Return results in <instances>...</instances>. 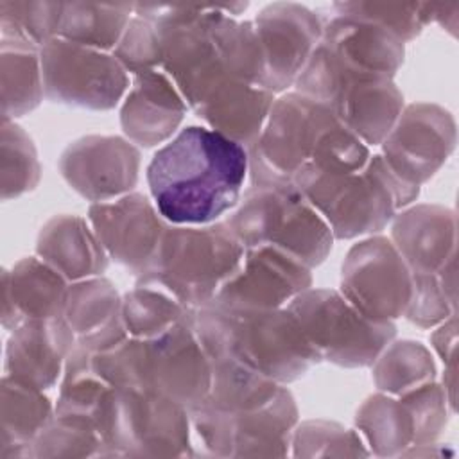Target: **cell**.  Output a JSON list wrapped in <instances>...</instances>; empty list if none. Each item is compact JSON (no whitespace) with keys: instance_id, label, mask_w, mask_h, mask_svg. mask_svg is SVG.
<instances>
[{"instance_id":"9a60e30c","label":"cell","mask_w":459,"mask_h":459,"mask_svg":"<svg viewBox=\"0 0 459 459\" xmlns=\"http://www.w3.org/2000/svg\"><path fill=\"white\" fill-rule=\"evenodd\" d=\"M140 167V147L113 134L81 136L68 143L57 160L66 185L91 204L134 192Z\"/></svg>"},{"instance_id":"4fadbf2b","label":"cell","mask_w":459,"mask_h":459,"mask_svg":"<svg viewBox=\"0 0 459 459\" xmlns=\"http://www.w3.org/2000/svg\"><path fill=\"white\" fill-rule=\"evenodd\" d=\"M339 292L362 316L380 323L396 321L409 305L412 274L391 238L369 235L348 249Z\"/></svg>"},{"instance_id":"9c48e42d","label":"cell","mask_w":459,"mask_h":459,"mask_svg":"<svg viewBox=\"0 0 459 459\" xmlns=\"http://www.w3.org/2000/svg\"><path fill=\"white\" fill-rule=\"evenodd\" d=\"M95 427L104 457L195 455L188 409L147 387H115Z\"/></svg>"},{"instance_id":"d4e9b609","label":"cell","mask_w":459,"mask_h":459,"mask_svg":"<svg viewBox=\"0 0 459 459\" xmlns=\"http://www.w3.org/2000/svg\"><path fill=\"white\" fill-rule=\"evenodd\" d=\"M36 256L54 267L70 283L102 276L109 256L88 219L61 213L48 219L36 240Z\"/></svg>"},{"instance_id":"52a82bcc","label":"cell","mask_w":459,"mask_h":459,"mask_svg":"<svg viewBox=\"0 0 459 459\" xmlns=\"http://www.w3.org/2000/svg\"><path fill=\"white\" fill-rule=\"evenodd\" d=\"M292 88L325 104L368 147L382 143L405 106L394 79L346 66L321 41Z\"/></svg>"},{"instance_id":"277c9868","label":"cell","mask_w":459,"mask_h":459,"mask_svg":"<svg viewBox=\"0 0 459 459\" xmlns=\"http://www.w3.org/2000/svg\"><path fill=\"white\" fill-rule=\"evenodd\" d=\"M90 364L111 387H147L186 409L199 405L212 385V362L195 333L192 312L158 337H127L106 351H90Z\"/></svg>"},{"instance_id":"44dd1931","label":"cell","mask_w":459,"mask_h":459,"mask_svg":"<svg viewBox=\"0 0 459 459\" xmlns=\"http://www.w3.org/2000/svg\"><path fill=\"white\" fill-rule=\"evenodd\" d=\"M391 242L412 274L439 273L455 258V212L441 204H411L393 217Z\"/></svg>"},{"instance_id":"b9f144b4","label":"cell","mask_w":459,"mask_h":459,"mask_svg":"<svg viewBox=\"0 0 459 459\" xmlns=\"http://www.w3.org/2000/svg\"><path fill=\"white\" fill-rule=\"evenodd\" d=\"M429 20L430 23L439 25L450 36H457V23H459V4H430L429 2Z\"/></svg>"},{"instance_id":"d6a6232c","label":"cell","mask_w":459,"mask_h":459,"mask_svg":"<svg viewBox=\"0 0 459 459\" xmlns=\"http://www.w3.org/2000/svg\"><path fill=\"white\" fill-rule=\"evenodd\" d=\"M192 308L152 285H134L122 296V321L134 339H152L183 321Z\"/></svg>"},{"instance_id":"3957f363","label":"cell","mask_w":459,"mask_h":459,"mask_svg":"<svg viewBox=\"0 0 459 459\" xmlns=\"http://www.w3.org/2000/svg\"><path fill=\"white\" fill-rule=\"evenodd\" d=\"M208 357H228L289 385L319 360L301 325L287 308H228L215 301L192 310Z\"/></svg>"},{"instance_id":"ffe728a7","label":"cell","mask_w":459,"mask_h":459,"mask_svg":"<svg viewBox=\"0 0 459 459\" xmlns=\"http://www.w3.org/2000/svg\"><path fill=\"white\" fill-rule=\"evenodd\" d=\"M77 337L65 317L27 319L5 344L4 373L41 391L54 387Z\"/></svg>"},{"instance_id":"7c38bea8","label":"cell","mask_w":459,"mask_h":459,"mask_svg":"<svg viewBox=\"0 0 459 459\" xmlns=\"http://www.w3.org/2000/svg\"><path fill=\"white\" fill-rule=\"evenodd\" d=\"M39 54L45 97L52 102L109 111L129 90V74L111 52L54 38Z\"/></svg>"},{"instance_id":"7402d4cb","label":"cell","mask_w":459,"mask_h":459,"mask_svg":"<svg viewBox=\"0 0 459 459\" xmlns=\"http://www.w3.org/2000/svg\"><path fill=\"white\" fill-rule=\"evenodd\" d=\"M323 18L321 43L339 61L359 72L394 79L405 59V43L394 32L355 14L332 11Z\"/></svg>"},{"instance_id":"5bb4252c","label":"cell","mask_w":459,"mask_h":459,"mask_svg":"<svg viewBox=\"0 0 459 459\" xmlns=\"http://www.w3.org/2000/svg\"><path fill=\"white\" fill-rule=\"evenodd\" d=\"M457 142L454 115L434 102L403 106L394 126L380 143V156L394 176L420 188L446 163Z\"/></svg>"},{"instance_id":"484cf974","label":"cell","mask_w":459,"mask_h":459,"mask_svg":"<svg viewBox=\"0 0 459 459\" xmlns=\"http://www.w3.org/2000/svg\"><path fill=\"white\" fill-rule=\"evenodd\" d=\"M56 403L9 375L0 382V459H32V441L54 418Z\"/></svg>"},{"instance_id":"d6986e66","label":"cell","mask_w":459,"mask_h":459,"mask_svg":"<svg viewBox=\"0 0 459 459\" xmlns=\"http://www.w3.org/2000/svg\"><path fill=\"white\" fill-rule=\"evenodd\" d=\"M131 77V86L120 106L124 136L143 149L167 143L176 136L190 109L186 100L163 70Z\"/></svg>"},{"instance_id":"4dcf8cb0","label":"cell","mask_w":459,"mask_h":459,"mask_svg":"<svg viewBox=\"0 0 459 459\" xmlns=\"http://www.w3.org/2000/svg\"><path fill=\"white\" fill-rule=\"evenodd\" d=\"M210 362L212 385L203 402L217 409L242 411L260 407L273 400L283 385L228 357H210Z\"/></svg>"},{"instance_id":"5b68a950","label":"cell","mask_w":459,"mask_h":459,"mask_svg":"<svg viewBox=\"0 0 459 459\" xmlns=\"http://www.w3.org/2000/svg\"><path fill=\"white\" fill-rule=\"evenodd\" d=\"M292 185L325 219L335 240L378 235L420 197V188L402 183L380 152L353 172L301 167Z\"/></svg>"},{"instance_id":"ba28073f","label":"cell","mask_w":459,"mask_h":459,"mask_svg":"<svg viewBox=\"0 0 459 459\" xmlns=\"http://www.w3.org/2000/svg\"><path fill=\"white\" fill-rule=\"evenodd\" d=\"M224 222L244 249L273 246L310 269L326 260L335 240L330 226L292 183L249 185Z\"/></svg>"},{"instance_id":"cb8c5ba5","label":"cell","mask_w":459,"mask_h":459,"mask_svg":"<svg viewBox=\"0 0 459 459\" xmlns=\"http://www.w3.org/2000/svg\"><path fill=\"white\" fill-rule=\"evenodd\" d=\"M276 95L269 90L237 79L210 88L192 108L206 127L251 149L269 117Z\"/></svg>"},{"instance_id":"8d00e7d4","label":"cell","mask_w":459,"mask_h":459,"mask_svg":"<svg viewBox=\"0 0 459 459\" xmlns=\"http://www.w3.org/2000/svg\"><path fill=\"white\" fill-rule=\"evenodd\" d=\"M294 457H366L371 455L357 429L337 421H298L290 439Z\"/></svg>"},{"instance_id":"e0dca14e","label":"cell","mask_w":459,"mask_h":459,"mask_svg":"<svg viewBox=\"0 0 459 459\" xmlns=\"http://www.w3.org/2000/svg\"><path fill=\"white\" fill-rule=\"evenodd\" d=\"M86 219L108 256L134 276L142 274L151 264L169 224L156 204L140 192L93 203Z\"/></svg>"},{"instance_id":"f546056e","label":"cell","mask_w":459,"mask_h":459,"mask_svg":"<svg viewBox=\"0 0 459 459\" xmlns=\"http://www.w3.org/2000/svg\"><path fill=\"white\" fill-rule=\"evenodd\" d=\"M373 384L380 393L402 396L436 380V362L420 341H391L371 364Z\"/></svg>"},{"instance_id":"7a4b0ae2","label":"cell","mask_w":459,"mask_h":459,"mask_svg":"<svg viewBox=\"0 0 459 459\" xmlns=\"http://www.w3.org/2000/svg\"><path fill=\"white\" fill-rule=\"evenodd\" d=\"M247 154L251 185H280L292 183L301 167L360 170L371 151L325 104L292 90L274 99Z\"/></svg>"},{"instance_id":"60d3db41","label":"cell","mask_w":459,"mask_h":459,"mask_svg":"<svg viewBox=\"0 0 459 459\" xmlns=\"http://www.w3.org/2000/svg\"><path fill=\"white\" fill-rule=\"evenodd\" d=\"M430 346L436 355L443 360L445 366L455 364L457 355V312L452 314L448 319L434 326L430 333Z\"/></svg>"},{"instance_id":"ac0fdd59","label":"cell","mask_w":459,"mask_h":459,"mask_svg":"<svg viewBox=\"0 0 459 459\" xmlns=\"http://www.w3.org/2000/svg\"><path fill=\"white\" fill-rule=\"evenodd\" d=\"M312 287V269L273 247H247L238 269L221 287L215 303L228 308H281Z\"/></svg>"},{"instance_id":"83f0119b","label":"cell","mask_w":459,"mask_h":459,"mask_svg":"<svg viewBox=\"0 0 459 459\" xmlns=\"http://www.w3.org/2000/svg\"><path fill=\"white\" fill-rule=\"evenodd\" d=\"M41 48L16 39H0L2 120H16L34 111L43 97Z\"/></svg>"},{"instance_id":"ab89813d","label":"cell","mask_w":459,"mask_h":459,"mask_svg":"<svg viewBox=\"0 0 459 459\" xmlns=\"http://www.w3.org/2000/svg\"><path fill=\"white\" fill-rule=\"evenodd\" d=\"M129 75L161 70V30L158 23L133 9V16L111 52Z\"/></svg>"},{"instance_id":"836d02e7","label":"cell","mask_w":459,"mask_h":459,"mask_svg":"<svg viewBox=\"0 0 459 459\" xmlns=\"http://www.w3.org/2000/svg\"><path fill=\"white\" fill-rule=\"evenodd\" d=\"M41 179L38 149L30 134L14 120H2L0 190L2 201L32 192Z\"/></svg>"},{"instance_id":"1f68e13d","label":"cell","mask_w":459,"mask_h":459,"mask_svg":"<svg viewBox=\"0 0 459 459\" xmlns=\"http://www.w3.org/2000/svg\"><path fill=\"white\" fill-rule=\"evenodd\" d=\"M122 296L104 276L72 281L66 290L63 317L77 339L91 335L120 317Z\"/></svg>"},{"instance_id":"e575fe53","label":"cell","mask_w":459,"mask_h":459,"mask_svg":"<svg viewBox=\"0 0 459 459\" xmlns=\"http://www.w3.org/2000/svg\"><path fill=\"white\" fill-rule=\"evenodd\" d=\"M50 457H104V443L90 420L54 414L32 441V459Z\"/></svg>"},{"instance_id":"f35d334b","label":"cell","mask_w":459,"mask_h":459,"mask_svg":"<svg viewBox=\"0 0 459 459\" xmlns=\"http://www.w3.org/2000/svg\"><path fill=\"white\" fill-rule=\"evenodd\" d=\"M330 9L335 13H346L371 20L394 32L403 43L416 39L421 30L430 25L429 2H333Z\"/></svg>"},{"instance_id":"4316f807","label":"cell","mask_w":459,"mask_h":459,"mask_svg":"<svg viewBox=\"0 0 459 459\" xmlns=\"http://www.w3.org/2000/svg\"><path fill=\"white\" fill-rule=\"evenodd\" d=\"M355 429L377 457H402L416 445V420L403 396L380 391L368 396L357 409Z\"/></svg>"},{"instance_id":"603a6c76","label":"cell","mask_w":459,"mask_h":459,"mask_svg":"<svg viewBox=\"0 0 459 459\" xmlns=\"http://www.w3.org/2000/svg\"><path fill=\"white\" fill-rule=\"evenodd\" d=\"M70 281L39 256L2 271V326L13 332L27 319L61 317Z\"/></svg>"},{"instance_id":"30bf717a","label":"cell","mask_w":459,"mask_h":459,"mask_svg":"<svg viewBox=\"0 0 459 459\" xmlns=\"http://www.w3.org/2000/svg\"><path fill=\"white\" fill-rule=\"evenodd\" d=\"M188 412L194 446L208 457H285L299 421L296 398L287 385L255 409L224 411L201 402Z\"/></svg>"},{"instance_id":"8992f818","label":"cell","mask_w":459,"mask_h":459,"mask_svg":"<svg viewBox=\"0 0 459 459\" xmlns=\"http://www.w3.org/2000/svg\"><path fill=\"white\" fill-rule=\"evenodd\" d=\"M244 246L224 221L203 226L167 224L138 285H152L188 308L212 303L221 287L238 269Z\"/></svg>"},{"instance_id":"8fae6325","label":"cell","mask_w":459,"mask_h":459,"mask_svg":"<svg viewBox=\"0 0 459 459\" xmlns=\"http://www.w3.org/2000/svg\"><path fill=\"white\" fill-rule=\"evenodd\" d=\"M287 308L301 325L319 360L339 368H371L382 350L396 337L394 321L362 316L339 290L310 287Z\"/></svg>"},{"instance_id":"2e32d148","label":"cell","mask_w":459,"mask_h":459,"mask_svg":"<svg viewBox=\"0 0 459 459\" xmlns=\"http://www.w3.org/2000/svg\"><path fill=\"white\" fill-rule=\"evenodd\" d=\"M323 14L296 2H273L253 20L264 54V88L276 97L294 86L321 41Z\"/></svg>"},{"instance_id":"f1b7e54d","label":"cell","mask_w":459,"mask_h":459,"mask_svg":"<svg viewBox=\"0 0 459 459\" xmlns=\"http://www.w3.org/2000/svg\"><path fill=\"white\" fill-rule=\"evenodd\" d=\"M134 5L63 2L57 38L82 47L113 52L118 45Z\"/></svg>"},{"instance_id":"6da1fadb","label":"cell","mask_w":459,"mask_h":459,"mask_svg":"<svg viewBox=\"0 0 459 459\" xmlns=\"http://www.w3.org/2000/svg\"><path fill=\"white\" fill-rule=\"evenodd\" d=\"M247 174L246 147L206 126H186L152 154L145 179L169 224L203 226L238 204Z\"/></svg>"},{"instance_id":"74e56055","label":"cell","mask_w":459,"mask_h":459,"mask_svg":"<svg viewBox=\"0 0 459 459\" xmlns=\"http://www.w3.org/2000/svg\"><path fill=\"white\" fill-rule=\"evenodd\" d=\"M63 2H0L2 39L30 43L38 48L57 38Z\"/></svg>"},{"instance_id":"d590c367","label":"cell","mask_w":459,"mask_h":459,"mask_svg":"<svg viewBox=\"0 0 459 459\" xmlns=\"http://www.w3.org/2000/svg\"><path fill=\"white\" fill-rule=\"evenodd\" d=\"M455 312V258L439 273L412 274V292L403 314L409 323L429 330Z\"/></svg>"}]
</instances>
